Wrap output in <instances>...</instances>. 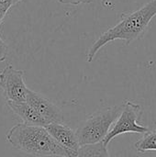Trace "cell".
I'll use <instances>...</instances> for the list:
<instances>
[{
	"instance_id": "12",
	"label": "cell",
	"mask_w": 156,
	"mask_h": 157,
	"mask_svg": "<svg viewBox=\"0 0 156 157\" xmlns=\"http://www.w3.org/2000/svg\"><path fill=\"white\" fill-rule=\"evenodd\" d=\"M58 2L62 4H67L72 6H78L81 4H90L95 0H57Z\"/></svg>"
},
{
	"instance_id": "8",
	"label": "cell",
	"mask_w": 156,
	"mask_h": 157,
	"mask_svg": "<svg viewBox=\"0 0 156 157\" xmlns=\"http://www.w3.org/2000/svg\"><path fill=\"white\" fill-rule=\"evenodd\" d=\"M8 108L22 120V123L30 126H40L46 127L48 123L26 101V102H16L6 101Z\"/></svg>"
},
{
	"instance_id": "4",
	"label": "cell",
	"mask_w": 156,
	"mask_h": 157,
	"mask_svg": "<svg viewBox=\"0 0 156 157\" xmlns=\"http://www.w3.org/2000/svg\"><path fill=\"white\" fill-rule=\"evenodd\" d=\"M143 109L142 105L131 100L124 102L120 115L119 116L110 132L103 141V144L108 146L114 138L123 133L134 132L144 134L149 132L150 129L148 127H144L138 123V121L143 117Z\"/></svg>"
},
{
	"instance_id": "1",
	"label": "cell",
	"mask_w": 156,
	"mask_h": 157,
	"mask_svg": "<svg viewBox=\"0 0 156 157\" xmlns=\"http://www.w3.org/2000/svg\"><path fill=\"white\" fill-rule=\"evenodd\" d=\"M6 141L16 149L37 157H78L60 145L45 127L18 123L6 135Z\"/></svg>"
},
{
	"instance_id": "3",
	"label": "cell",
	"mask_w": 156,
	"mask_h": 157,
	"mask_svg": "<svg viewBox=\"0 0 156 157\" xmlns=\"http://www.w3.org/2000/svg\"><path fill=\"white\" fill-rule=\"evenodd\" d=\"M121 106H113L98 110L85 120L76 130L81 146L103 143L121 113Z\"/></svg>"
},
{
	"instance_id": "14",
	"label": "cell",
	"mask_w": 156,
	"mask_h": 157,
	"mask_svg": "<svg viewBox=\"0 0 156 157\" xmlns=\"http://www.w3.org/2000/svg\"><path fill=\"white\" fill-rule=\"evenodd\" d=\"M6 13H7V11H6V10L0 8V25L2 24V22H3V20H4L6 15Z\"/></svg>"
},
{
	"instance_id": "6",
	"label": "cell",
	"mask_w": 156,
	"mask_h": 157,
	"mask_svg": "<svg viewBox=\"0 0 156 157\" xmlns=\"http://www.w3.org/2000/svg\"><path fill=\"white\" fill-rule=\"evenodd\" d=\"M26 101L46 121L48 125L63 122L62 110L41 94L29 88Z\"/></svg>"
},
{
	"instance_id": "2",
	"label": "cell",
	"mask_w": 156,
	"mask_h": 157,
	"mask_svg": "<svg viewBox=\"0 0 156 157\" xmlns=\"http://www.w3.org/2000/svg\"><path fill=\"white\" fill-rule=\"evenodd\" d=\"M156 16V0H152L136 11L127 15L114 27L102 33L88 49L86 60L91 63L99 50L110 41L122 40L130 44L141 38L152 19Z\"/></svg>"
},
{
	"instance_id": "10",
	"label": "cell",
	"mask_w": 156,
	"mask_h": 157,
	"mask_svg": "<svg viewBox=\"0 0 156 157\" xmlns=\"http://www.w3.org/2000/svg\"><path fill=\"white\" fill-rule=\"evenodd\" d=\"M103 143L81 146L78 151V157H111Z\"/></svg>"
},
{
	"instance_id": "5",
	"label": "cell",
	"mask_w": 156,
	"mask_h": 157,
	"mask_svg": "<svg viewBox=\"0 0 156 157\" xmlns=\"http://www.w3.org/2000/svg\"><path fill=\"white\" fill-rule=\"evenodd\" d=\"M0 87L6 101L26 102L29 88L24 80V71L7 64L0 71Z\"/></svg>"
},
{
	"instance_id": "9",
	"label": "cell",
	"mask_w": 156,
	"mask_h": 157,
	"mask_svg": "<svg viewBox=\"0 0 156 157\" xmlns=\"http://www.w3.org/2000/svg\"><path fill=\"white\" fill-rule=\"evenodd\" d=\"M135 149L140 154L156 152V130H150L135 144Z\"/></svg>"
},
{
	"instance_id": "13",
	"label": "cell",
	"mask_w": 156,
	"mask_h": 157,
	"mask_svg": "<svg viewBox=\"0 0 156 157\" xmlns=\"http://www.w3.org/2000/svg\"><path fill=\"white\" fill-rule=\"evenodd\" d=\"M6 55H7V46L0 37V62L5 61Z\"/></svg>"
},
{
	"instance_id": "7",
	"label": "cell",
	"mask_w": 156,
	"mask_h": 157,
	"mask_svg": "<svg viewBox=\"0 0 156 157\" xmlns=\"http://www.w3.org/2000/svg\"><path fill=\"white\" fill-rule=\"evenodd\" d=\"M45 128L60 145L69 152L78 155L81 145L76 132L63 123H51Z\"/></svg>"
},
{
	"instance_id": "11",
	"label": "cell",
	"mask_w": 156,
	"mask_h": 157,
	"mask_svg": "<svg viewBox=\"0 0 156 157\" xmlns=\"http://www.w3.org/2000/svg\"><path fill=\"white\" fill-rule=\"evenodd\" d=\"M22 0H0V8L8 11L12 6L17 5Z\"/></svg>"
}]
</instances>
